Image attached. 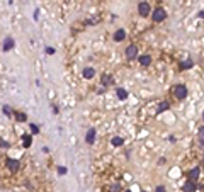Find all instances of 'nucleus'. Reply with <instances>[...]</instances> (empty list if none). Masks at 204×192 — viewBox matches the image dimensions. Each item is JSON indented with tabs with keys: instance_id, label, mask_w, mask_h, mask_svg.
Masks as SVG:
<instances>
[{
	"instance_id": "nucleus-28",
	"label": "nucleus",
	"mask_w": 204,
	"mask_h": 192,
	"mask_svg": "<svg viewBox=\"0 0 204 192\" xmlns=\"http://www.w3.org/2000/svg\"><path fill=\"white\" fill-rule=\"evenodd\" d=\"M199 17H204V10H201V12H199Z\"/></svg>"
},
{
	"instance_id": "nucleus-31",
	"label": "nucleus",
	"mask_w": 204,
	"mask_h": 192,
	"mask_svg": "<svg viewBox=\"0 0 204 192\" xmlns=\"http://www.w3.org/2000/svg\"><path fill=\"white\" fill-rule=\"evenodd\" d=\"M202 119H204V114H202Z\"/></svg>"
},
{
	"instance_id": "nucleus-12",
	"label": "nucleus",
	"mask_w": 204,
	"mask_h": 192,
	"mask_svg": "<svg viewBox=\"0 0 204 192\" xmlns=\"http://www.w3.org/2000/svg\"><path fill=\"white\" fill-rule=\"evenodd\" d=\"M167 109H170V104H168V102H160V106H158L157 112L160 114V112H165Z\"/></svg>"
},
{
	"instance_id": "nucleus-21",
	"label": "nucleus",
	"mask_w": 204,
	"mask_h": 192,
	"mask_svg": "<svg viewBox=\"0 0 204 192\" xmlns=\"http://www.w3.org/2000/svg\"><path fill=\"white\" fill-rule=\"evenodd\" d=\"M197 134H199L201 141H204V126H201V128H199V131H197Z\"/></svg>"
},
{
	"instance_id": "nucleus-8",
	"label": "nucleus",
	"mask_w": 204,
	"mask_h": 192,
	"mask_svg": "<svg viewBox=\"0 0 204 192\" xmlns=\"http://www.w3.org/2000/svg\"><path fill=\"white\" fill-rule=\"evenodd\" d=\"M138 60H139V65H141V67H150V65H151V56L150 55H141Z\"/></svg>"
},
{
	"instance_id": "nucleus-2",
	"label": "nucleus",
	"mask_w": 204,
	"mask_h": 192,
	"mask_svg": "<svg viewBox=\"0 0 204 192\" xmlns=\"http://www.w3.org/2000/svg\"><path fill=\"white\" fill-rule=\"evenodd\" d=\"M151 19H153V22H163L165 19H167V12H165L162 7H158V9H155V10H153Z\"/></svg>"
},
{
	"instance_id": "nucleus-13",
	"label": "nucleus",
	"mask_w": 204,
	"mask_h": 192,
	"mask_svg": "<svg viewBox=\"0 0 204 192\" xmlns=\"http://www.w3.org/2000/svg\"><path fill=\"white\" fill-rule=\"evenodd\" d=\"M94 75H95L94 68H85V70H84V78H92Z\"/></svg>"
},
{
	"instance_id": "nucleus-6",
	"label": "nucleus",
	"mask_w": 204,
	"mask_h": 192,
	"mask_svg": "<svg viewBox=\"0 0 204 192\" xmlns=\"http://www.w3.org/2000/svg\"><path fill=\"white\" fill-rule=\"evenodd\" d=\"M182 190H184V192H196V190H197V185H196V182H194V180H187L186 184H184Z\"/></svg>"
},
{
	"instance_id": "nucleus-23",
	"label": "nucleus",
	"mask_w": 204,
	"mask_h": 192,
	"mask_svg": "<svg viewBox=\"0 0 204 192\" xmlns=\"http://www.w3.org/2000/svg\"><path fill=\"white\" fill-rule=\"evenodd\" d=\"M9 146H10V144H9L5 140H2V138H0V148H9Z\"/></svg>"
},
{
	"instance_id": "nucleus-24",
	"label": "nucleus",
	"mask_w": 204,
	"mask_h": 192,
	"mask_svg": "<svg viewBox=\"0 0 204 192\" xmlns=\"http://www.w3.org/2000/svg\"><path fill=\"white\" fill-rule=\"evenodd\" d=\"M31 131H33L34 134H37V133H39V128H37L36 124H31Z\"/></svg>"
},
{
	"instance_id": "nucleus-19",
	"label": "nucleus",
	"mask_w": 204,
	"mask_h": 192,
	"mask_svg": "<svg viewBox=\"0 0 204 192\" xmlns=\"http://www.w3.org/2000/svg\"><path fill=\"white\" fill-rule=\"evenodd\" d=\"M15 117H17V121L21 122V121H26V119H27V116H26L24 112H17V114H15Z\"/></svg>"
},
{
	"instance_id": "nucleus-10",
	"label": "nucleus",
	"mask_w": 204,
	"mask_h": 192,
	"mask_svg": "<svg viewBox=\"0 0 204 192\" xmlns=\"http://www.w3.org/2000/svg\"><path fill=\"white\" fill-rule=\"evenodd\" d=\"M124 37H126V31L124 29H117L116 33H114V41H124Z\"/></svg>"
},
{
	"instance_id": "nucleus-3",
	"label": "nucleus",
	"mask_w": 204,
	"mask_h": 192,
	"mask_svg": "<svg viewBox=\"0 0 204 192\" xmlns=\"http://www.w3.org/2000/svg\"><path fill=\"white\" fill-rule=\"evenodd\" d=\"M150 12H151V9H150L148 2H139L138 4V14L141 15V17H146V15H150Z\"/></svg>"
},
{
	"instance_id": "nucleus-11",
	"label": "nucleus",
	"mask_w": 204,
	"mask_h": 192,
	"mask_svg": "<svg viewBox=\"0 0 204 192\" xmlns=\"http://www.w3.org/2000/svg\"><path fill=\"white\" fill-rule=\"evenodd\" d=\"M12 48H14V39H12V37H7L5 43H4V51H9V49H12Z\"/></svg>"
},
{
	"instance_id": "nucleus-14",
	"label": "nucleus",
	"mask_w": 204,
	"mask_h": 192,
	"mask_svg": "<svg viewBox=\"0 0 204 192\" xmlns=\"http://www.w3.org/2000/svg\"><path fill=\"white\" fill-rule=\"evenodd\" d=\"M116 94H117V97H119L121 100H126V99H128V92H126L124 89H117Z\"/></svg>"
},
{
	"instance_id": "nucleus-4",
	"label": "nucleus",
	"mask_w": 204,
	"mask_h": 192,
	"mask_svg": "<svg viewBox=\"0 0 204 192\" xmlns=\"http://www.w3.org/2000/svg\"><path fill=\"white\" fill-rule=\"evenodd\" d=\"M138 56V46L136 44H129L126 48V58L128 60H135Z\"/></svg>"
},
{
	"instance_id": "nucleus-29",
	"label": "nucleus",
	"mask_w": 204,
	"mask_h": 192,
	"mask_svg": "<svg viewBox=\"0 0 204 192\" xmlns=\"http://www.w3.org/2000/svg\"><path fill=\"white\" fill-rule=\"evenodd\" d=\"M124 192H131V190H124Z\"/></svg>"
},
{
	"instance_id": "nucleus-20",
	"label": "nucleus",
	"mask_w": 204,
	"mask_h": 192,
	"mask_svg": "<svg viewBox=\"0 0 204 192\" xmlns=\"http://www.w3.org/2000/svg\"><path fill=\"white\" fill-rule=\"evenodd\" d=\"M109 190L111 192H119L121 190V185L119 184H114V185H111V187H109Z\"/></svg>"
},
{
	"instance_id": "nucleus-22",
	"label": "nucleus",
	"mask_w": 204,
	"mask_h": 192,
	"mask_svg": "<svg viewBox=\"0 0 204 192\" xmlns=\"http://www.w3.org/2000/svg\"><path fill=\"white\" fill-rule=\"evenodd\" d=\"M4 114L5 116H12V111H10V107H9V106H4Z\"/></svg>"
},
{
	"instance_id": "nucleus-7",
	"label": "nucleus",
	"mask_w": 204,
	"mask_h": 192,
	"mask_svg": "<svg viewBox=\"0 0 204 192\" xmlns=\"http://www.w3.org/2000/svg\"><path fill=\"white\" fill-rule=\"evenodd\" d=\"M199 175H201L199 167H196V168H192V170H189V172H187V177H189V180H194V182L199 179Z\"/></svg>"
},
{
	"instance_id": "nucleus-16",
	"label": "nucleus",
	"mask_w": 204,
	"mask_h": 192,
	"mask_svg": "<svg viewBox=\"0 0 204 192\" xmlns=\"http://www.w3.org/2000/svg\"><path fill=\"white\" fill-rule=\"evenodd\" d=\"M111 143H112L114 146H121V144L124 143V140H123V138H119V136H114L112 140H111Z\"/></svg>"
},
{
	"instance_id": "nucleus-15",
	"label": "nucleus",
	"mask_w": 204,
	"mask_h": 192,
	"mask_svg": "<svg viewBox=\"0 0 204 192\" xmlns=\"http://www.w3.org/2000/svg\"><path fill=\"white\" fill-rule=\"evenodd\" d=\"M192 65H194L192 60H186V61L180 65V68H182V70H189V68H192Z\"/></svg>"
},
{
	"instance_id": "nucleus-17",
	"label": "nucleus",
	"mask_w": 204,
	"mask_h": 192,
	"mask_svg": "<svg viewBox=\"0 0 204 192\" xmlns=\"http://www.w3.org/2000/svg\"><path fill=\"white\" fill-rule=\"evenodd\" d=\"M31 143H33V138L29 134H24V148H29Z\"/></svg>"
},
{
	"instance_id": "nucleus-30",
	"label": "nucleus",
	"mask_w": 204,
	"mask_h": 192,
	"mask_svg": "<svg viewBox=\"0 0 204 192\" xmlns=\"http://www.w3.org/2000/svg\"><path fill=\"white\" fill-rule=\"evenodd\" d=\"M141 192H146V190H141Z\"/></svg>"
},
{
	"instance_id": "nucleus-26",
	"label": "nucleus",
	"mask_w": 204,
	"mask_h": 192,
	"mask_svg": "<svg viewBox=\"0 0 204 192\" xmlns=\"http://www.w3.org/2000/svg\"><path fill=\"white\" fill-rule=\"evenodd\" d=\"M157 192H165V187H163V185H158V187H157Z\"/></svg>"
},
{
	"instance_id": "nucleus-18",
	"label": "nucleus",
	"mask_w": 204,
	"mask_h": 192,
	"mask_svg": "<svg viewBox=\"0 0 204 192\" xmlns=\"http://www.w3.org/2000/svg\"><path fill=\"white\" fill-rule=\"evenodd\" d=\"M102 83H106V85L112 83V77H111V75H104V77H102Z\"/></svg>"
},
{
	"instance_id": "nucleus-25",
	"label": "nucleus",
	"mask_w": 204,
	"mask_h": 192,
	"mask_svg": "<svg viewBox=\"0 0 204 192\" xmlns=\"http://www.w3.org/2000/svg\"><path fill=\"white\" fill-rule=\"evenodd\" d=\"M58 174H66V168H65V167H60V168H58Z\"/></svg>"
},
{
	"instance_id": "nucleus-5",
	"label": "nucleus",
	"mask_w": 204,
	"mask_h": 192,
	"mask_svg": "<svg viewBox=\"0 0 204 192\" xmlns=\"http://www.w3.org/2000/svg\"><path fill=\"white\" fill-rule=\"evenodd\" d=\"M7 167L12 174H15V172L21 168V162H17V160H14V158H7Z\"/></svg>"
},
{
	"instance_id": "nucleus-1",
	"label": "nucleus",
	"mask_w": 204,
	"mask_h": 192,
	"mask_svg": "<svg viewBox=\"0 0 204 192\" xmlns=\"http://www.w3.org/2000/svg\"><path fill=\"white\" fill-rule=\"evenodd\" d=\"M172 94H174L178 100H182V99H186V97H187V87H186V85H182V83H177V85H174Z\"/></svg>"
},
{
	"instance_id": "nucleus-27",
	"label": "nucleus",
	"mask_w": 204,
	"mask_h": 192,
	"mask_svg": "<svg viewBox=\"0 0 204 192\" xmlns=\"http://www.w3.org/2000/svg\"><path fill=\"white\" fill-rule=\"evenodd\" d=\"M46 53H49V55H53V53H55V49H53V48H46Z\"/></svg>"
},
{
	"instance_id": "nucleus-9",
	"label": "nucleus",
	"mask_w": 204,
	"mask_h": 192,
	"mask_svg": "<svg viewBox=\"0 0 204 192\" xmlns=\"http://www.w3.org/2000/svg\"><path fill=\"white\" fill-rule=\"evenodd\" d=\"M85 141H87L88 144H92L95 141V129L94 128H90V129L87 131V136H85Z\"/></svg>"
}]
</instances>
